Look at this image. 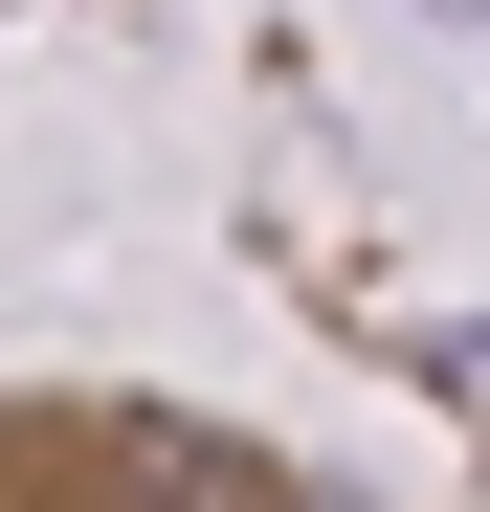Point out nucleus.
I'll return each instance as SVG.
<instances>
[{
    "label": "nucleus",
    "instance_id": "f257e3e1",
    "mask_svg": "<svg viewBox=\"0 0 490 512\" xmlns=\"http://www.w3.org/2000/svg\"><path fill=\"white\" fill-rule=\"evenodd\" d=\"M379 357L424 379V401H468V423H490V334H446V312H424V334H379Z\"/></svg>",
    "mask_w": 490,
    "mask_h": 512
}]
</instances>
